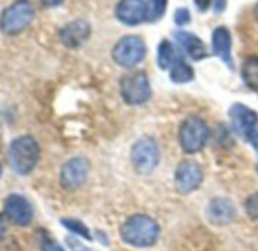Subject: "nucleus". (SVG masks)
Here are the masks:
<instances>
[{
  "instance_id": "1",
  "label": "nucleus",
  "mask_w": 258,
  "mask_h": 251,
  "mask_svg": "<svg viewBox=\"0 0 258 251\" xmlns=\"http://www.w3.org/2000/svg\"><path fill=\"white\" fill-rule=\"evenodd\" d=\"M160 227L148 215H133L121 226V238L125 244L138 248H147L156 244Z\"/></svg>"
},
{
  "instance_id": "2",
  "label": "nucleus",
  "mask_w": 258,
  "mask_h": 251,
  "mask_svg": "<svg viewBox=\"0 0 258 251\" xmlns=\"http://www.w3.org/2000/svg\"><path fill=\"white\" fill-rule=\"evenodd\" d=\"M39 159V147L35 138L20 136L14 139L9 145V164L11 168L20 174H29Z\"/></svg>"
},
{
  "instance_id": "3",
  "label": "nucleus",
  "mask_w": 258,
  "mask_h": 251,
  "mask_svg": "<svg viewBox=\"0 0 258 251\" xmlns=\"http://www.w3.org/2000/svg\"><path fill=\"white\" fill-rule=\"evenodd\" d=\"M35 17V8L29 0H15L0 15V30L6 35H17L24 30Z\"/></svg>"
},
{
  "instance_id": "4",
  "label": "nucleus",
  "mask_w": 258,
  "mask_h": 251,
  "mask_svg": "<svg viewBox=\"0 0 258 251\" xmlns=\"http://www.w3.org/2000/svg\"><path fill=\"white\" fill-rule=\"evenodd\" d=\"M121 95L127 105H144L151 97V85L145 71L136 70L122 76L119 83Z\"/></svg>"
},
{
  "instance_id": "5",
  "label": "nucleus",
  "mask_w": 258,
  "mask_h": 251,
  "mask_svg": "<svg viewBox=\"0 0 258 251\" xmlns=\"http://www.w3.org/2000/svg\"><path fill=\"white\" fill-rule=\"evenodd\" d=\"M178 139L186 153L194 155L201 152L209 139V127L206 121L200 117H187L180 126Z\"/></svg>"
},
{
  "instance_id": "6",
  "label": "nucleus",
  "mask_w": 258,
  "mask_h": 251,
  "mask_svg": "<svg viewBox=\"0 0 258 251\" xmlns=\"http://www.w3.org/2000/svg\"><path fill=\"white\" fill-rule=\"evenodd\" d=\"M147 53L145 41L138 35L122 36L112 50L113 61L124 68H132L144 61Z\"/></svg>"
},
{
  "instance_id": "7",
  "label": "nucleus",
  "mask_w": 258,
  "mask_h": 251,
  "mask_svg": "<svg viewBox=\"0 0 258 251\" xmlns=\"http://www.w3.org/2000/svg\"><path fill=\"white\" fill-rule=\"evenodd\" d=\"M230 118L234 130L249 141L254 148L258 152V114L252 111L251 108L242 105V103H234L230 111Z\"/></svg>"
},
{
  "instance_id": "8",
  "label": "nucleus",
  "mask_w": 258,
  "mask_h": 251,
  "mask_svg": "<svg viewBox=\"0 0 258 251\" xmlns=\"http://www.w3.org/2000/svg\"><path fill=\"white\" fill-rule=\"evenodd\" d=\"M159 161H160L159 147L153 138L144 136L135 142L132 148V164L138 173L150 174L151 171H154Z\"/></svg>"
},
{
  "instance_id": "9",
  "label": "nucleus",
  "mask_w": 258,
  "mask_h": 251,
  "mask_svg": "<svg viewBox=\"0 0 258 251\" xmlns=\"http://www.w3.org/2000/svg\"><path fill=\"white\" fill-rule=\"evenodd\" d=\"M203 170L195 161H183L175 170V188L180 194H190L203 182Z\"/></svg>"
},
{
  "instance_id": "10",
  "label": "nucleus",
  "mask_w": 258,
  "mask_h": 251,
  "mask_svg": "<svg viewBox=\"0 0 258 251\" xmlns=\"http://www.w3.org/2000/svg\"><path fill=\"white\" fill-rule=\"evenodd\" d=\"M88 173L89 162L85 158H73L60 171V183L65 189H76L86 180Z\"/></svg>"
},
{
  "instance_id": "11",
  "label": "nucleus",
  "mask_w": 258,
  "mask_h": 251,
  "mask_svg": "<svg viewBox=\"0 0 258 251\" xmlns=\"http://www.w3.org/2000/svg\"><path fill=\"white\" fill-rule=\"evenodd\" d=\"M116 18L127 26H136L147 21L145 0H119L115 8Z\"/></svg>"
},
{
  "instance_id": "12",
  "label": "nucleus",
  "mask_w": 258,
  "mask_h": 251,
  "mask_svg": "<svg viewBox=\"0 0 258 251\" xmlns=\"http://www.w3.org/2000/svg\"><path fill=\"white\" fill-rule=\"evenodd\" d=\"M5 214L6 217L17 226H27L33 218L32 205L18 194H11L5 202Z\"/></svg>"
},
{
  "instance_id": "13",
  "label": "nucleus",
  "mask_w": 258,
  "mask_h": 251,
  "mask_svg": "<svg viewBox=\"0 0 258 251\" xmlns=\"http://www.w3.org/2000/svg\"><path fill=\"white\" fill-rule=\"evenodd\" d=\"M91 35V26L85 20H73L59 30L60 42L68 48H79Z\"/></svg>"
},
{
  "instance_id": "14",
  "label": "nucleus",
  "mask_w": 258,
  "mask_h": 251,
  "mask_svg": "<svg viewBox=\"0 0 258 251\" xmlns=\"http://www.w3.org/2000/svg\"><path fill=\"white\" fill-rule=\"evenodd\" d=\"M207 218L215 226H227L236 218V208L228 198H213L207 208Z\"/></svg>"
},
{
  "instance_id": "15",
  "label": "nucleus",
  "mask_w": 258,
  "mask_h": 251,
  "mask_svg": "<svg viewBox=\"0 0 258 251\" xmlns=\"http://www.w3.org/2000/svg\"><path fill=\"white\" fill-rule=\"evenodd\" d=\"M231 33L225 26H219L213 30L212 35V47L213 53L221 58L230 68H233V58H231Z\"/></svg>"
},
{
  "instance_id": "16",
  "label": "nucleus",
  "mask_w": 258,
  "mask_h": 251,
  "mask_svg": "<svg viewBox=\"0 0 258 251\" xmlns=\"http://www.w3.org/2000/svg\"><path fill=\"white\" fill-rule=\"evenodd\" d=\"M175 39L181 45V48L186 52V55L189 58H192L194 61H201V59L207 58V55H209L207 47L203 42V39H200L197 35L186 32V30H178V32H175Z\"/></svg>"
},
{
  "instance_id": "17",
  "label": "nucleus",
  "mask_w": 258,
  "mask_h": 251,
  "mask_svg": "<svg viewBox=\"0 0 258 251\" xmlns=\"http://www.w3.org/2000/svg\"><path fill=\"white\" fill-rule=\"evenodd\" d=\"M178 58L180 56L177 55V50L169 39L160 41L157 48V64L162 70H169Z\"/></svg>"
},
{
  "instance_id": "18",
  "label": "nucleus",
  "mask_w": 258,
  "mask_h": 251,
  "mask_svg": "<svg viewBox=\"0 0 258 251\" xmlns=\"http://www.w3.org/2000/svg\"><path fill=\"white\" fill-rule=\"evenodd\" d=\"M169 79L174 83H187L194 79V68L180 56L175 64L169 68Z\"/></svg>"
},
{
  "instance_id": "19",
  "label": "nucleus",
  "mask_w": 258,
  "mask_h": 251,
  "mask_svg": "<svg viewBox=\"0 0 258 251\" xmlns=\"http://www.w3.org/2000/svg\"><path fill=\"white\" fill-rule=\"evenodd\" d=\"M242 77L249 88L258 89V56L245 59L242 65Z\"/></svg>"
},
{
  "instance_id": "20",
  "label": "nucleus",
  "mask_w": 258,
  "mask_h": 251,
  "mask_svg": "<svg viewBox=\"0 0 258 251\" xmlns=\"http://www.w3.org/2000/svg\"><path fill=\"white\" fill-rule=\"evenodd\" d=\"M168 0H148L147 3V21L156 23L166 12Z\"/></svg>"
},
{
  "instance_id": "21",
  "label": "nucleus",
  "mask_w": 258,
  "mask_h": 251,
  "mask_svg": "<svg viewBox=\"0 0 258 251\" xmlns=\"http://www.w3.org/2000/svg\"><path fill=\"white\" fill-rule=\"evenodd\" d=\"M70 232H73V233H76V235H79V236H82V238H85V239H91V233H89V229L82 223V221H79V220H71V218H67V220H62L60 221Z\"/></svg>"
},
{
  "instance_id": "22",
  "label": "nucleus",
  "mask_w": 258,
  "mask_h": 251,
  "mask_svg": "<svg viewBox=\"0 0 258 251\" xmlns=\"http://www.w3.org/2000/svg\"><path fill=\"white\" fill-rule=\"evenodd\" d=\"M39 242H41V248L42 251H63L62 247H59L47 233L41 232L39 233Z\"/></svg>"
},
{
  "instance_id": "23",
  "label": "nucleus",
  "mask_w": 258,
  "mask_h": 251,
  "mask_svg": "<svg viewBox=\"0 0 258 251\" xmlns=\"http://www.w3.org/2000/svg\"><path fill=\"white\" fill-rule=\"evenodd\" d=\"M190 12H189V9L187 8H178L177 11H175V14H174V20H175V23L178 24V26H184V24H187L189 21H190Z\"/></svg>"
},
{
  "instance_id": "24",
  "label": "nucleus",
  "mask_w": 258,
  "mask_h": 251,
  "mask_svg": "<svg viewBox=\"0 0 258 251\" xmlns=\"http://www.w3.org/2000/svg\"><path fill=\"white\" fill-rule=\"evenodd\" d=\"M245 208H246V212L249 214L251 218H258V192L254 194V195H251L246 200Z\"/></svg>"
},
{
  "instance_id": "25",
  "label": "nucleus",
  "mask_w": 258,
  "mask_h": 251,
  "mask_svg": "<svg viewBox=\"0 0 258 251\" xmlns=\"http://www.w3.org/2000/svg\"><path fill=\"white\" fill-rule=\"evenodd\" d=\"M195 2V6L201 11V12H206L212 5H213V0H194Z\"/></svg>"
},
{
  "instance_id": "26",
  "label": "nucleus",
  "mask_w": 258,
  "mask_h": 251,
  "mask_svg": "<svg viewBox=\"0 0 258 251\" xmlns=\"http://www.w3.org/2000/svg\"><path fill=\"white\" fill-rule=\"evenodd\" d=\"M225 5H227V0H213V9H215V12L216 14H219V12H222L224 9H225Z\"/></svg>"
},
{
  "instance_id": "27",
  "label": "nucleus",
  "mask_w": 258,
  "mask_h": 251,
  "mask_svg": "<svg viewBox=\"0 0 258 251\" xmlns=\"http://www.w3.org/2000/svg\"><path fill=\"white\" fill-rule=\"evenodd\" d=\"M63 0H42V3L45 5V6H50V8H53V6H57V5H60Z\"/></svg>"
},
{
  "instance_id": "28",
  "label": "nucleus",
  "mask_w": 258,
  "mask_h": 251,
  "mask_svg": "<svg viewBox=\"0 0 258 251\" xmlns=\"http://www.w3.org/2000/svg\"><path fill=\"white\" fill-rule=\"evenodd\" d=\"M3 233H5V223H3V220L0 217V238L3 236Z\"/></svg>"
},
{
  "instance_id": "29",
  "label": "nucleus",
  "mask_w": 258,
  "mask_h": 251,
  "mask_svg": "<svg viewBox=\"0 0 258 251\" xmlns=\"http://www.w3.org/2000/svg\"><path fill=\"white\" fill-rule=\"evenodd\" d=\"M254 14H255V18H257L258 21V3L255 5V9H254Z\"/></svg>"
},
{
  "instance_id": "30",
  "label": "nucleus",
  "mask_w": 258,
  "mask_h": 251,
  "mask_svg": "<svg viewBox=\"0 0 258 251\" xmlns=\"http://www.w3.org/2000/svg\"><path fill=\"white\" fill-rule=\"evenodd\" d=\"M0 176H2V164H0Z\"/></svg>"
}]
</instances>
